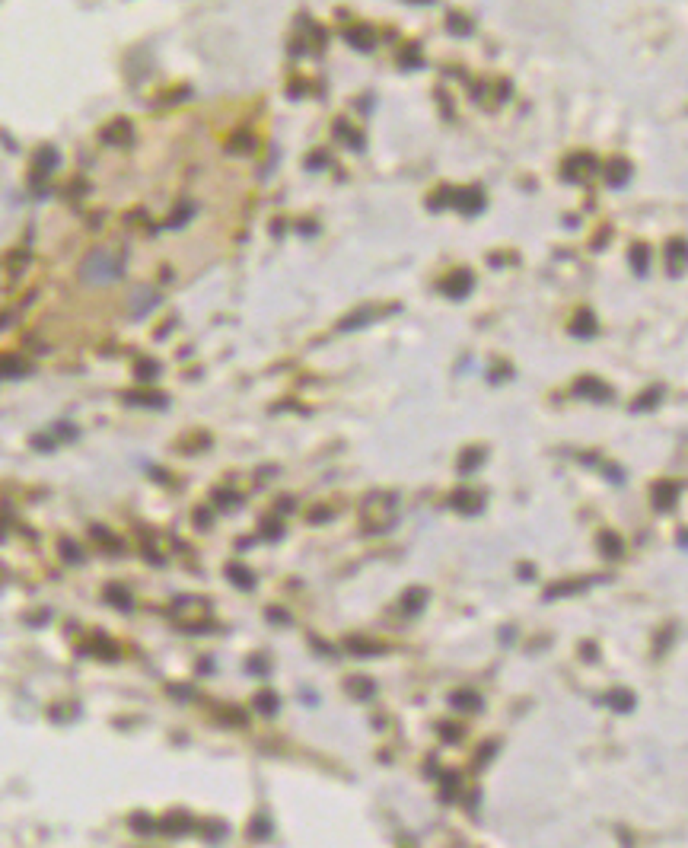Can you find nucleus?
<instances>
[{
    "mask_svg": "<svg viewBox=\"0 0 688 848\" xmlns=\"http://www.w3.org/2000/svg\"><path fill=\"white\" fill-rule=\"evenodd\" d=\"M679 491L682 485H676V481H656L654 485V508L656 510H672L676 508V501H679Z\"/></svg>",
    "mask_w": 688,
    "mask_h": 848,
    "instance_id": "nucleus-2",
    "label": "nucleus"
},
{
    "mask_svg": "<svg viewBox=\"0 0 688 848\" xmlns=\"http://www.w3.org/2000/svg\"><path fill=\"white\" fill-rule=\"evenodd\" d=\"M606 175H609V185H625L628 175H631V163L625 157H615L609 163V169H606Z\"/></svg>",
    "mask_w": 688,
    "mask_h": 848,
    "instance_id": "nucleus-5",
    "label": "nucleus"
},
{
    "mask_svg": "<svg viewBox=\"0 0 688 848\" xmlns=\"http://www.w3.org/2000/svg\"><path fill=\"white\" fill-rule=\"evenodd\" d=\"M348 647L351 651H357V654H376V651H383L379 644H366V641H354V638L348 641Z\"/></svg>",
    "mask_w": 688,
    "mask_h": 848,
    "instance_id": "nucleus-19",
    "label": "nucleus"
},
{
    "mask_svg": "<svg viewBox=\"0 0 688 848\" xmlns=\"http://www.w3.org/2000/svg\"><path fill=\"white\" fill-rule=\"evenodd\" d=\"M606 702H609V705H612V708H615V711H621V715H628V711L634 708V695H631V692H628V689H615V692H612V695H609V699H606Z\"/></svg>",
    "mask_w": 688,
    "mask_h": 848,
    "instance_id": "nucleus-9",
    "label": "nucleus"
},
{
    "mask_svg": "<svg viewBox=\"0 0 688 848\" xmlns=\"http://www.w3.org/2000/svg\"><path fill=\"white\" fill-rule=\"evenodd\" d=\"M227 574L233 577V580H236V584H239V587H243V590H252L255 577H252V571H245L243 565H230V568H227Z\"/></svg>",
    "mask_w": 688,
    "mask_h": 848,
    "instance_id": "nucleus-12",
    "label": "nucleus"
},
{
    "mask_svg": "<svg viewBox=\"0 0 688 848\" xmlns=\"http://www.w3.org/2000/svg\"><path fill=\"white\" fill-rule=\"evenodd\" d=\"M481 456H485V450H465V453H462L459 469H462V472H471V469H478V466H481Z\"/></svg>",
    "mask_w": 688,
    "mask_h": 848,
    "instance_id": "nucleus-15",
    "label": "nucleus"
},
{
    "mask_svg": "<svg viewBox=\"0 0 688 848\" xmlns=\"http://www.w3.org/2000/svg\"><path fill=\"white\" fill-rule=\"evenodd\" d=\"M599 549H602V555H606V558H621V552H625V545H621V539H619V536L602 533V536H599Z\"/></svg>",
    "mask_w": 688,
    "mask_h": 848,
    "instance_id": "nucleus-8",
    "label": "nucleus"
},
{
    "mask_svg": "<svg viewBox=\"0 0 688 848\" xmlns=\"http://www.w3.org/2000/svg\"><path fill=\"white\" fill-rule=\"evenodd\" d=\"M453 504H456V508H462L465 514H475V510L481 508V494H471V491L462 488V491H456V494H453Z\"/></svg>",
    "mask_w": 688,
    "mask_h": 848,
    "instance_id": "nucleus-7",
    "label": "nucleus"
},
{
    "mask_svg": "<svg viewBox=\"0 0 688 848\" xmlns=\"http://www.w3.org/2000/svg\"><path fill=\"white\" fill-rule=\"evenodd\" d=\"M592 166H596V163H592V157L580 153V157H570V160H567V163H564V173L570 175L574 182H584L586 175L592 173Z\"/></svg>",
    "mask_w": 688,
    "mask_h": 848,
    "instance_id": "nucleus-4",
    "label": "nucleus"
},
{
    "mask_svg": "<svg viewBox=\"0 0 688 848\" xmlns=\"http://www.w3.org/2000/svg\"><path fill=\"white\" fill-rule=\"evenodd\" d=\"M685 268H688V243L685 239H672L666 246V272L672 278H679V274H685Z\"/></svg>",
    "mask_w": 688,
    "mask_h": 848,
    "instance_id": "nucleus-1",
    "label": "nucleus"
},
{
    "mask_svg": "<svg viewBox=\"0 0 688 848\" xmlns=\"http://www.w3.org/2000/svg\"><path fill=\"white\" fill-rule=\"evenodd\" d=\"M348 686H351V692H354V695H360V699L373 695V682H370V680H348Z\"/></svg>",
    "mask_w": 688,
    "mask_h": 848,
    "instance_id": "nucleus-17",
    "label": "nucleus"
},
{
    "mask_svg": "<svg viewBox=\"0 0 688 848\" xmlns=\"http://www.w3.org/2000/svg\"><path fill=\"white\" fill-rule=\"evenodd\" d=\"M109 600H112L115 606H122V609H131V594H128V590H118V587H109Z\"/></svg>",
    "mask_w": 688,
    "mask_h": 848,
    "instance_id": "nucleus-16",
    "label": "nucleus"
},
{
    "mask_svg": "<svg viewBox=\"0 0 688 848\" xmlns=\"http://www.w3.org/2000/svg\"><path fill=\"white\" fill-rule=\"evenodd\" d=\"M577 395H584V399H592V402H609L612 399V389L602 380H592V376H584V380H577Z\"/></svg>",
    "mask_w": 688,
    "mask_h": 848,
    "instance_id": "nucleus-3",
    "label": "nucleus"
},
{
    "mask_svg": "<svg viewBox=\"0 0 688 848\" xmlns=\"http://www.w3.org/2000/svg\"><path fill=\"white\" fill-rule=\"evenodd\" d=\"M453 705H456V708H462V711H465V708H481V699L475 695V692H456Z\"/></svg>",
    "mask_w": 688,
    "mask_h": 848,
    "instance_id": "nucleus-14",
    "label": "nucleus"
},
{
    "mask_svg": "<svg viewBox=\"0 0 688 848\" xmlns=\"http://www.w3.org/2000/svg\"><path fill=\"white\" fill-rule=\"evenodd\" d=\"M570 329H574V335H592V329H596V319H592L590 309H580V313L574 316Z\"/></svg>",
    "mask_w": 688,
    "mask_h": 848,
    "instance_id": "nucleus-10",
    "label": "nucleus"
},
{
    "mask_svg": "<svg viewBox=\"0 0 688 848\" xmlns=\"http://www.w3.org/2000/svg\"><path fill=\"white\" fill-rule=\"evenodd\" d=\"M61 552H64V555H67V558H74V565H77V561H80V549H77V545H74V543H61Z\"/></svg>",
    "mask_w": 688,
    "mask_h": 848,
    "instance_id": "nucleus-20",
    "label": "nucleus"
},
{
    "mask_svg": "<svg viewBox=\"0 0 688 848\" xmlns=\"http://www.w3.org/2000/svg\"><path fill=\"white\" fill-rule=\"evenodd\" d=\"M255 708L265 711V715H274V711H278V695H274V692H258V699H255Z\"/></svg>",
    "mask_w": 688,
    "mask_h": 848,
    "instance_id": "nucleus-13",
    "label": "nucleus"
},
{
    "mask_svg": "<svg viewBox=\"0 0 688 848\" xmlns=\"http://www.w3.org/2000/svg\"><path fill=\"white\" fill-rule=\"evenodd\" d=\"M679 543H682V545H685V549H688V530H685V533L679 536Z\"/></svg>",
    "mask_w": 688,
    "mask_h": 848,
    "instance_id": "nucleus-21",
    "label": "nucleus"
},
{
    "mask_svg": "<svg viewBox=\"0 0 688 848\" xmlns=\"http://www.w3.org/2000/svg\"><path fill=\"white\" fill-rule=\"evenodd\" d=\"M424 600H427V594H424V590H411V594L405 596V606H408L411 612H418L421 606H424Z\"/></svg>",
    "mask_w": 688,
    "mask_h": 848,
    "instance_id": "nucleus-18",
    "label": "nucleus"
},
{
    "mask_svg": "<svg viewBox=\"0 0 688 848\" xmlns=\"http://www.w3.org/2000/svg\"><path fill=\"white\" fill-rule=\"evenodd\" d=\"M631 265H634L637 274H647V268H650V249L644 243L631 249Z\"/></svg>",
    "mask_w": 688,
    "mask_h": 848,
    "instance_id": "nucleus-11",
    "label": "nucleus"
},
{
    "mask_svg": "<svg viewBox=\"0 0 688 848\" xmlns=\"http://www.w3.org/2000/svg\"><path fill=\"white\" fill-rule=\"evenodd\" d=\"M660 399H663V386H654V389H647L644 395L634 399V411H654L660 405Z\"/></svg>",
    "mask_w": 688,
    "mask_h": 848,
    "instance_id": "nucleus-6",
    "label": "nucleus"
}]
</instances>
